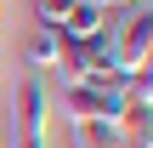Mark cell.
I'll return each instance as SVG.
<instances>
[{
  "mask_svg": "<svg viewBox=\"0 0 153 148\" xmlns=\"http://www.w3.org/2000/svg\"><path fill=\"white\" fill-rule=\"evenodd\" d=\"M11 108H17L11 143L17 148H51V91H45L40 74H28V80L11 91Z\"/></svg>",
  "mask_w": 153,
  "mask_h": 148,
  "instance_id": "cell-2",
  "label": "cell"
},
{
  "mask_svg": "<svg viewBox=\"0 0 153 148\" xmlns=\"http://www.w3.org/2000/svg\"><path fill=\"white\" fill-rule=\"evenodd\" d=\"M74 6H79V0H34V17H40V29H57Z\"/></svg>",
  "mask_w": 153,
  "mask_h": 148,
  "instance_id": "cell-7",
  "label": "cell"
},
{
  "mask_svg": "<svg viewBox=\"0 0 153 148\" xmlns=\"http://www.w3.org/2000/svg\"><path fill=\"white\" fill-rule=\"evenodd\" d=\"M68 143L74 148H119L125 131H119V120H68Z\"/></svg>",
  "mask_w": 153,
  "mask_h": 148,
  "instance_id": "cell-4",
  "label": "cell"
},
{
  "mask_svg": "<svg viewBox=\"0 0 153 148\" xmlns=\"http://www.w3.org/2000/svg\"><path fill=\"white\" fill-rule=\"evenodd\" d=\"M108 23H114V11H108V6H97V0H79V6H74L62 23H57V40H97Z\"/></svg>",
  "mask_w": 153,
  "mask_h": 148,
  "instance_id": "cell-3",
  "label": "cell"
},
{
  "mask_svg": "<svg viewBox=\"0 0 153 148\" xmlns=\"http://www.w3.org/2000/svg\"><path fill=\"white\" fill-rule=\"evenodd\" d=\"M51 108H62L68 120H119L125 91H119V80H62Z\"/></svg>",
  "mask_w": 153,
  "mask_h": 148,
  "instance_id": "cell-1",
  "label": "cell"
},
{
  "mask_svg": "<svg viewBox=\"0 0 153 148\" xmlns=\"http://www.w3.org/2000/svg\"><path fill=\"white\" fill-rule=\"evenodd\" d=\"M57 51H62V40H57V29H34V34L23 40V57H28L34 68H57Z\"/></svg>",
  "mask_w": 153,
  "mask_h": 148,
  "instance_id": "cell-5",
  "label": "cell"
},
{
  "mask_svg": "<svg viewBox=\"0 0 153 148\" xmlns=\"http://www.w3.org/2000/svg\"><path fill=\"white\" fill-rule=\"evenodd\" d=\"M119 131H125L131 143L153 148V108H148V103H125V114H119Z\"/></svg>",
  "mask_w": 153,
  "mask_h": 148,
  "instance_id": "cell-6",
  "label": "cell"
},
{
  "mask_svg": "<svg viewBox=\"0 0 153 148\" xmlns=\"http://www.w3.org/2000/svg\"><path fill=\"white\" fill-rule=\"evenodd\" d=\"M0 148H6V137H0Z\"/></svg>",
  "mask_w": 153,
  "mask_h": 148,
  "instance_id": "cell-8",
  "label": "cell"
}]
</instances>
